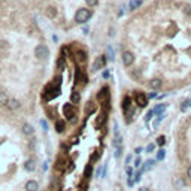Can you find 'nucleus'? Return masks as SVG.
<instances>
[{
  "label": "nucleus",
  "instance_id": "0eeeda50",
  "mask_svg": "<svg viewBox=\"0 0 191 191\" xmlns=\"http://www.w3.org/2000/svg\"><path fill=\"white\" fill-rule=\"evenodd\" d=\"M75 61H76V64H85V61H87V54L82 51V49H79V51L75 52Z\"/></svg>",
  "mask_w": 191,
  "mask_h": 191
},
{
  "label": "nucleus",
  "instance_id": "c756f323",
  "mask_svg": "<svg viewBox=\"0 0 191 191\" xmlns=\"http://www.w3.org/2000/svg\"><path fill=\"white\" fill-rule=\"evenodd\" d=\"M107 54H109V60L111 61H114V49H112V46H107Z\"/></svg>",
  "mask_w": 191,
  "mask_h": 191
},
{
  "label": "nucleus",
  "instance_id": "6e6552de",
  "mask_svg": "<svg viewBox=\"0 0 191 191\" xmlns=\"http://www.w3.org/2000/svg\"><path fill=\"white\" fill-rule=\"evenodd\" d=\"M107 97H109V88L107 87H103L99 93H97V96H96V99H97L99 102H104Z\"/></svg>",
  "mask_w": 191,
  "mask_h": 191
},
{
  "label": "nucleus",
  "instance_id": "49530a36",
  "mask_svg": "<svg viewBox=\"0 0 191 191\" xmlns=\"http://www.w3.org/2000/svg\"><path fill=\"white\" fill-rule=\"evenodd\" d=\"M187 175H188V178H190V179H191V167H190V169H188V173H187Z\"/></svg>",
  "mask_w": 191,
  "mask_h": 191
},
{
  "label": "nucleus",
  "instance_id": "ddd939ff",
  "mask_svg": "<svg viewBox=\"0 0 191 191\" xmlns=\"http://www.w3.org/2000/svg\"><path fill=\"white\" fill-rule=\"evenodd\" d=\"M22 133H24V135H27V136H32V135L35 133V128H33L30 124H27V122H26V124L22 125Z\"/></svg>",
  "mask_w": 191,
  "mask_h": 191
},
{
  "label": "nucleus",
  "instance_id": "f8f14e48",
  "mask_svg": "<svg viewBox=\"0 0 191 191\" xmlns=\"http://www.w3.org/2000/svg\"><path fill=\"white\" fill-rule=\"evenodd\" d=\"M64 130H66V122L63 121V120L55 122V131L57 133H64Z\"/></svg>",
  "mask_w": 191,
  "mask_h": 191
},
{
  "label": "nucleus",
  "instance_id": "c03bdc74",
  "mask_svg": "<svg viewBox=\"0 0 191 191\" xmlns=\"http://www.w3.org/2000/svg\"><path fill=\"white\" fill-rule=\"evenodd\" d=\"M135 152H136V154H138V155H139L140 152H142V148H140V146H138V148H136V149H135Z\"/></svg>",
  "mask_w": 191,
  "mask_h": 191
},
{
  "label": "nucleus",
  "instance_id": "9d476101",
  "mask_svg": "<svg viewBox=\"0 0 191 191\" xmlns=\"http://www.w3.org/2000/svg\"><path fill=\"white\" fill-rule=\"evenodd\" d=\"M6 106H8L11 111H17V109L21 107V103H19V100H17V99H9L8 103H6Z\"/></svg>",
  "mask_w": 191,
  "mask_h": 191
},
{
  "label": "nucleus",
  "instance_id": "2f4dec72",
  "mask_svg": "<svg viewBox=\"0 0 191 191\" xmlns=\"http://www.w3.org/2000/svg\"><path fill=\"white\" fill-rule=\"evenodd\" d=\"M121 154H122V148H121V146H118V148L115 149V158H120Z\"/></svg>",
  "mask_w": 191,
  "mask_h": 191
},
{
  "label": "nucleus",
  "instance_id": "412c9836",
  "mask_svg": "<svg viewBox=\"0 0 191 191\" xmlns=\"http://www.w3.org/2000/svg\"><path fill=\"white\" fill-rule=\"evenodd\" d=\"M164 109H166V104L161 103V104H157L152 111H154V114H163V112H164Z\"/></svg>",
  "mask_w": 191,
  "mask_h": 191
},
{
  "label": "nucleus",
  "instance_id": "20e7f679",
  "mask_svg": "<svg viewBox=\"0 0 191 191\" xmlns=\"http://www.w3.org/2000/svg\"><path fill=\"white\" fill-rule=\"evenodd\" d=\"M122 63H124V66H131L133 63H135V55H133V52L130 51H124L122 52Z\"/></svg>",
  "mask_w": 191,
  "mask_h": 191
},
{
  "label": "nucleus",
  "instance_id": "f03ea898",
  "mask_svg": "<svg viewBox=\"0 0 191 191\" xmlns=\"http://www.w3.org/2000/svg\"><path fill=\"white\" fill-rule=\"evenodd\" d=\"M48 54H49L48 46H45V45H37V46H36V49H35L36 58L43 60V58H46V57H48Z\"/></svg>",
  "mask_w": 191,
  "mask_h": 191
},
{
  "label": "nucleus",
  "instance_id": "9b49d317",
  "mask_svg": "<svg viewBox=\"0 0 191 191\" xmlns=\"http://www.w3.org/2000/svg\"><path fill=\"white\" fill-rule=\"evenodd\" d=\"M39 190V184L36 181H27L26 184V191H37Z\"/></svg>",
  "mask_w": 191,
  "mask_h": 191
},
{
  "label": "nucleus",
  "instance_id": "b1692460",
  "mask_svg": "<svg viewBox=\"0 0 191 191\" xmlns=\"http://www.w3.org/2000/svg\"><path fill=\"white\" fill-rule=\"evenodd\" d=\"M164 157H166V151L161 148V149L157 152V160H158V161H161V160H164Z\"/></svg>",
  "mask_w": 191,
  "mask_h": 191
},
{
  "label": "nucleus",
  "instance_id": "423d86ee",
  "mask_svg": "<svg viewBox=\"0 0 191 191\" xmlns=\"http://www.w3.org/2000/svg\"><path fill=\"white\" fill-rule=\"evenodd\" d=\"M130 107H131V99H130L128 96H125V97L122 99V111H124V114H125V115L133 114V111H131Z\"/></svg>",
  "mask_w": 191,
  "mask_h": 191
},
{
  "label": "nucleus",
  "instance_id": "a878e982",
  "mask_svg": "<svg viewBox=\"0 0 191 191\" xmlns=\"http://www.w3.org/2000/svg\"><path fill=\"white\" fill-rule=\"evenodd\" d=\"M142 173H143V172H142V170H139V172H136V173L133 175V179H135V182H139L140 178H142Z\"/></svg>",
  "mask_w": 191,
  "mask_h": 191
},
{
  "label": "nucleus",
  "instance_id": "79ce46f5",
  "mask_svg": "<svg viewBox=\"0 0 191 191\" xmlns=\"http://www.w3.org/2000/svg\"><path fill=\"white\" fill-rule=\"evenodd\" d=\"M130 161H131V155H127V158H125V164L128 166V164H130Z\"/></svg>",
  "mask_w": 191,
  "mask_h": 191
},
{
  "label": "nucleus",
  "instance_id": "1a4fd4ad",
  "mask_svg": "<svg viewBox=\"0 0 191 191\" xmlns=\"http://www.w3.org/2000/svg\"><path fill=\"white\" fill-rule=\"evenodd\" d=\"M36 169V161L33 158H29L26 163H24V170L26 172H33Z\"/></svg>",
  "mask_w": 191,
  "mask_h": 191
},
{
  "label": "nucleus",
  "instance_id": "de8ad7c7",
  "mask_svg": "<svg viewBox=\"0 0 191 191\" xmlns=\"http://www.w3.org/2000/svg\"><path fill=\"white\" fill-rule=\"evenodd\" d=\"M139 191H148V190H146V188H140Z\"/></svg>",
  "mask_w": 191,
  "mask_h": 191
},
{
  "label": "nucleus",
  "instance_id": "473e14b6",
  "mask_svg": "<svg viewBox=\"0 0 191 191\" xmlns=\"http://www.w3.org/2000/svg\"><path fill=\"white\" fill-rule=\"evenodd\" d=\"M94 112V106H93V103H88L87 104V114L90 115V114H93Z\"/></svg>",
  "mask_w": 191,
  "mask_h": 191
},
{
  "label": "nucleus",
  "instance_id": "4c0bfd02",
  "mask_svg": "<svg viewBox=\"0 0 191 191\" xmlns=\"http://www.w3.org/2000/svg\"><path fill=\"white\" fill-rule=\"evenodd\" d=\"M140 166H142V160H140V157H138L135 160V167H140Z\"/></svg>",
  "mask_w": 191,
  "mask_h": 191
},
{
  "label": "nucleus",
  "instance_id": "c9c22d12",
  "mask_svg": "<svg viewBox=\"0 0 191 191\" xmlns=\"http://www.w3.org/2000/svg\"><path fill=\"white\" fill-rule=\"evenodd\" d=\"M85 3H87L88 6H96L99 3V0H85Z\"/></svg>",
  "mask_w": 191,
  "mask_h": 191
},
{
  "label": "nucleus",
  "instance_id": "4be33fe9",
  "mask_svg": "<svg viewBox=\"0 0 191 191\" xmlns=\"http://www.w3.org/2000/svg\"><path fill=\"white\" fill-rule=\"evenodd\" d=\"M8 100H9V97L6 96V93H2V91H0V104H6Z\"/></svg>",
  "mask_w": 191,
  "mask_h": 191
},
{
  "label": "nucleus",
  "instance_id": "7c9ffc66",
  "mask_svg": "<svg viewBox=\"0 0 191 191\" xmlns=\"http://www.w3.org/2000/svg\"><path fill=\"white\" fill-rule=\"evenodd\" d=\"M125 172H127V176H133V175H135L133 167H130V166H127V167H125Z\"/></svg>",
  "mask_w": 191,
  "mask_h": 191
},
{
  "label": "nucleus",
  "instance_id": "c85d7f7f",
  "mask_svg": "<svg viewBox=\"0 0 191 191\" xmlns=\"http://www.w3.org/2000/svg\"><path fill=\"white\" fill-rule=\"evenodd\" d=\"M152 117H154V111H149V112L146 114V117H145V121L149 122L151 120H152Z\"/></svg>",
  "mask_w": 191,
  "mask_h": 191
},
{
  "label": "nucleus",
  "instance_id": "39448f33",
  "mask_svg": "<svg viewBox=\"0 0 191 191\" xmlns=\"http://www.w3.org/2000/svg\"><path fill=\"white\" fill-rule=\"evenodd\" d=\"M104 66H106V57H104V55H100V57H97V60L94 61V64H93V70H94V72L102 70Z\"/></svg>",
  "mask_w": 191,
  "mask_h": 191
},
{
  "label": "nucleus",
  "instance_id": "bb28decb",
  "mask_svg": "<svg viewBox=\"0 0 191 191\" xmlns=\"http://www.w3.org/2000/svg\"><path fill=\"white\" fill-rule=\"evenodd\" d=\"M57 66H58V69H63V67H64V57H60V58H58Z\"/></svg>",
  "mask_w": 191,
  "mask_h": 191
},
{
  "label": "nucleus",
  "instance_id": "a211bd4d",
  "mask_svg": "<svg viewBox=\"0 0 191 191\" xmlns=\"http://www.w3.org/2000/svg\"><path fill=\"white\" fill-rule=\"evenodd\" d=\"M140 5H142V0H131V2H130V5H128V8H130L131 11H136Z\"/></svg>",
  "mask_w": 191,
  "mask_h": 191
},
{
  "label": "nucleus",
  "instance_id": "393cba45",
  "mask_svg": "<svg viewBox=\"0 0 191 191\" xmlns=\"http://www.w3.org/2000/svg\"><path fill=\"white\" fill-rule=\"evenodd\" d=\"M164 117H166L164 114H160V115H158V118L155 120V122H154V127H158V124H160V122L164 120Z\"/></svg>",
  "mask_w": 191,
  "mask_h": 191
},
{
  "label": "nucleus",
  "instance_id": "58836bf2",
  "mask_svg": "<svg viewBox=\"0 0 191 191\" xmlns=\"http://www.w3.org/2000/svg\"><path fill=\"white\" fill-rule=\"evenodd\" d=\"M188 106H191V100H187V102H184V104H182V107H181V109H182V111H185V109H187Z\"/></svg>",
  "mask_w": 191,
  "mask_h": 191
},
{
  "label": "nucleus",
  "instance_id": "37998d69",
  "mask_svg": "<svg viewBox=\"0 0 191 191\" xmlns=\"http://www.w3.org/2000/svg\"><path fill=\"white\" fill-rule=\"evenodd\" d=\"M185 14H191V6H185Z\"/></svg>",
  "mask_w": 191,
  "mask_h": 191
},
{
  "label": "nucleus",
  "instance_id": "cd10ccee",
  "mask_svg": "<svg viewBox=\"0 0 191 191\" xmlns=\"http://www.w3.org/2000/svg\"><path fill=\"white\" fill-rule=\"evenodd\" d=\"M164 143H166V138H164V136H158V139H157V145L163 146Z\"/></svg>",
  "mask_w": 191,
  "mask_h": 191
},
{
  "label": "nucleus",
  "instance_id": "5701e85b",
  "mask_svg": "<svg viewBox=\"0 0 191 191\" xmlns=\"http://www.w3.org/2000/svg\"><path fill=\"white\" fill-rule=\"evenodd\" d=\"M55 14H57V12H55V9H54V8H46V12H45V15H46V17L54 18V17H55Z\"/></svg>",
  "mask_w": 191,
  "mask_h": 191
},
{
  "label": "nucleus",
  "instance_id": "f3484780",
  "mask_svg": "<svg viewBox=\"0 0 191 191\" xmlns=\"http://www.w3.org/2000/svg\"><path fill=\"white\" fill-rule=\"evenodd\" d=\"M104 121H106V114H100V115L96 118V127H97V128H100V127L103 125Z\"/></svg>",
  "mask_w": 191,
  "mask_h": 191
},
{
  "label": "nucleus",
  "instance_id": "6ab92c4d",
  "mask_svg": "<svg viewBox=\"0 0 191 191\" xmlns=\"http://www.w3.org/2000/svg\"><path fill=\"white\" fill-rule=\"evenodd\" d=\"M70 107H72V104H64V109H63V111H64V115L67 117V120L72 121V115H73V112L70 111Z\"/></svg>",
  "mask_w": 191,
  "mask_h": 191
},
{
  "label": "nucleus",
  "instance_id": "7ed1b4c3",
  "mask_svg": "<svg viewBox=\"0 0 191 191\" xmlns=\"http://www.w3.org/2000/svg\"><path fill=\"white\" fill-rule=\"evenodd\" d=\"M135 102H136V104H138L139 107H145V106L148 104V97H146L143 93H136V94H135Z\"/></svg>",
  "mask_w": 191,
  "mask_h": 191
},
{
  "label": "nucleus",
  "instance_id": "72a5a7b5",
  "mask_svg": "<svg viewBox=\"0 0 191 191\" xmlns=\"http://www.w3.org/2000/svg\"><path fill=\"white\" fill-rule=\"evenodd\" d=\"M155 149V143H149L148 146H146V152H152Z\"/></svg>",
  "mask_w": 191,
  "mask_h": 191
},
{
  "label": "nucleus",
  "instance_id": "4468645a",
  "mask_svg": "<svg viewBox=\"0 0 191 191\" xmlns=\"http://www.w3.org/2000/svg\"><path fill=\"white\" fill-rule=\"evenodd\" d=\"M154 164H155V160H148V161H145V164L142 166V172H146V170H149V169H152L154 167Z\"/></svg>",
  "mask_w": 191,
  "mask_h": 191
},
{
  "label": "nucleus",
  "instance_id": "e433bc0d",
  "mask_svg": "<svg viewBox=\"0 0 191 191\" xmlns=\"http://www.w3.org/2000/svg\"><path fill=\"white\" fill-rule=\"evenodd\" d=\"M79 78H81V70L76 69V73H75V82H79Z\"/></svg>",
  "mask_w": 191,
  "mask_h": 191
},
{
  "label": "nucleus",
  "instance_id": "a19ab883",
  "mask_svg": "<svg viewBox=\"0 0 191 191\" xmlns=\"http://www.w3.org/2000/svg\"><path fill=\"white\" fill-rule=\"evenodd\" d=\"M40 124H42L43 130H48V124H46V121H45V120H42V121H40Z\"/></svg>",
  "mask_w": 191,
  "mask_h": 191
},
{
  "label": "nucleus",
  "instance_id": "a18cd8bd",
  "mask_svg": "<svg viewBox=\"0 0 191 191\" xmlns=\"http://www.w3.org/2000/svg\"><path fill=\"white\" fill-rule=\"evenodd\" d=\"M154 97H157V93H151V94H149V99H154Z\"/></svg>",
  "mask_w": 191,
  "mask_h": 191
},
{
  "label": "nucleus",
  "instance_id": "ea45409f",
  "mask_svg": "<svg viewBox=\"0 0 191 191\" xmlns=\"http://www.w3.org/2000/svg\"><path fill=\"white\" fill-rule=\"evenodd\" d=\"M103 79H109V76H111V73H109V70H103Z\"/></svg>",
  "mask_w": 191,
  "mask_h": 191
},
{
  "label": "nucleus",
  "instance_id": "dca6fc26",
  "mask_svg": "<svg viewBox=\"0 0 191 191\" xmlns=\"http://www.w3.org/2000/svg\"><path fill=\"white\" fill-rule=\"evenodd\" d=\"M161 85H163L161 79H152V81H149V88H152V90H158V88H161Z\"/></svg>",
  "mask_w": 191,
  "mask_h": 191
},
{
  "label": "nucleus",
  "instance_id": "2eb2a0df",
  "mask_svg": "<svg viewBox=\"0 0 191 191\" xmlns=\"http://www.w3.org/2000/svg\"><path fill=\"white\" fill-rule=\"evenodd\" d=\"M70 102L72 103H79L81 102V94L78 93V91H72V94H70Z\"/></svg>",
  "mask_w": 191,
  "mask_h": 191
},
{
  "label": "nucleus",
  "instance_id": "f704fd0d",
  "mask_svg": "<svg viewBox=\"0 0 191 191\" xmlns=\"http://www.w3.org/2000/svg\"><path fill=\"white\" fill-rule=\"evenodd\" d=\"M127 185H128V187H133V185H135V179H133V176H128V178H127Z\"/></svg>",
  "mask_w": 191,
  "mask_h": 191
},
{
  "label": "nucleus",
  "instance_id": "aec40b11",
  "mask_svg": "<svg viewBox=\"0 0 191 191\" xmlns=\"http://www.w3.org/2000/svg\"><path fill=\"white\" fill-rule=\"evenodd\" d=\"M91 175H93V166L91 164H87L85 166V170H84V178H91Z\"/></svg>",
  "mask_w": 191,
  "mask_h": 191
},
{
  "label": "nucleus",
  "instance_id": "f257e3e1",
  "mask_svg": "<svg viewBox=\"0 0 191 191\" xmlns=\"http://www.w3.org/2000/svg\"><path fill=\"white\" fill-rule=\"evenodd\" d=\"M93 17V12L90 9H78L76 14H75V21L78 24H85L87 21H90V18Z\"/></svg>",
  "mask_w": 191,
  "mask_h": 191
}]
</instances>
